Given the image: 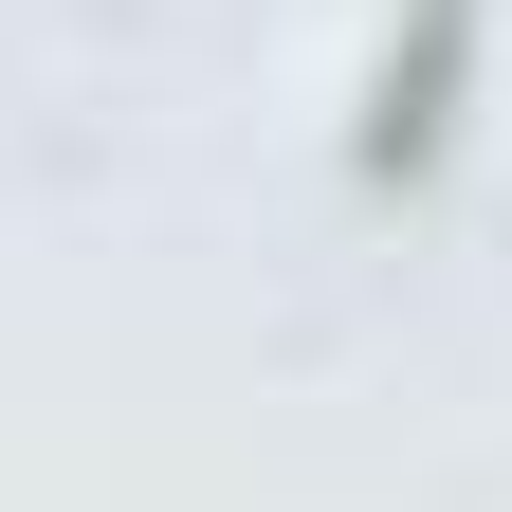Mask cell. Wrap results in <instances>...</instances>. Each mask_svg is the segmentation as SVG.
I'll list each match as a JSON object with an SVG mask.
<instances>
[{
	"label": "cell",
	"instance_id": "6da1fadb",
	"mask_svg": "<svg viewBox=\"0 0 512 512\" xmlns=\"http://www.w3.org/2000/svg\"><path fill=\"white\" fill-rule=\"evenodd\" d=\"M458 92H476V0H403V37H384V74H366V128H348V165H366V183H421L439 147H458Z\"/></svg>",
	"mask_w": 512,
	"mask_h": 512
}]
</instances>
